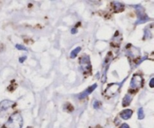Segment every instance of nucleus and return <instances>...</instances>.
I'll return each mask as SVG.
<instances>
[{"label": "nucleus", "mask_w": 154, "mask_h": 128, "mask_svg": "<svg viewBox=\"0 0 154 128\" xmlns=\"http://www.w3.org/2000/svg\"><path fill=\"white\" fill-rule=\"evenodd\" d=\"M134 7L136 9V13L138 14V20H137L136 23H135L136 25L144 23L147 22V21H148L150 20L148 16L144 12V8H142V6L140 5H135Z\"/></svg>", "instance_id": "2"}, {"label": "nucleus", "mask_w": 154, "mask_h": 128, "mask_svg": "<svg viewBox=\"0 0 154 128\" xmlns=\"http://www.w3.org/2000/svg\"><path fill=\"white\" fill-rule=\"evenodd\" d=\"M81 47H77L75 49H74L73 51L71 52V54H70L71 57H72V58H75V57H77V55L79 54V52H81Z\"/></svg>", "instance_id": "10"}, {"label": "nucleus", "mask_w": 154, "mask_h": 128, "mask_svg": "<svg viewBox=\"0 0 154 128\" xmlns=\"http://www.w3.org/2000/svg\"><path fill=\"white\" fill-rule=\"evenodd\" d=\"M100 106H101V102L98 100H95L94 102H93V108L97 109V108H99Z\"/></svg>", "instance_id": "13"}, {"label": "nucleus", "mask_w": 154, "mask_h": 128, "mask_svg": "<svg viewBox=\"0 0 154 128\" xmlns=\"http://www.w3.org/2000/svg\"><path fill=\"white\" fill-rule=\"evenodd\" d=\"M26 56H24V57H20L19 62H20V63H23V62L26 60Z\"/></svg>", "instance_id": "15"}, {"label": "nucleus", "mask_w": 154, "mask_h": 128, "mask_svg": "<svg viewBox=\"0 0 154 128\" xmlns=\"http://www.w3.org/2000/svg\"><path fill=\"white\" fill-rule=\"evenodd\" d=\"M80 61H81V66L83 71L88 72L91 69V65H90V60L89 56L84 55V57H81Z\"/></svg>", "instance_id": "4"}, {"label": "nucleus", "mask_w": 154, "mask_h": 128, "mask_svg": "<svg viewBox=\"0 0 154 128\" xmlns=\"http://www.w3.org/2000/svg\"><path fill=\"white\" fill-rule=\"evenodd\" d=\"M143 85V78L140 75H134L130 82V87L132 89L141 88Z\"/></svg>", "instance_id": "3"}, {"label": "nucleus", "mask_w": 154, "mask_h": 128, "mask_svg": "<svg viewBox=\"0 0 154 128\" xmlns=\"http://www.w3.org/2000/svg\"><path fill=\"white\" fill-rule=\"evenodd\" d=\"M96 87H97V84H93V85H91L90 87H89L88 88L86 89L84 92H82V93L78 96V98H79L80 99H84V98H86L87 96H88L90 93H93V91H94V90H96Z\"/></svg>", "instance_id": "6"}, {"label": "nucleus", "mask_w": 154, "mask_h": 128, "mask_svg": "<svg viewBox=\"0 0 154 128\" xmlns=\"http://www.w3.org/2000/svg\"><path fill=\"white\" fill-rule=\"evenodd\" d=\"M138 117L139 120H142L144 117V109L143 108H139L138 110Z\"/></svg>", "instance_id": "11"}, {"label": "nucleus", "mask_w": 154, "mask_h": 128, "mask_svg": "<svg viewBox=\"0 0 154 128\" xmlns=\"http://www.w3.org/2000/svg\"><path fill=\"white\" fill-rule=\"evenodd\" d=\"M15 102L14 101L8 100V99H5V100H2L0 102V112L2 111H5L6 110L8 109L9 108L14 105Z\"/></svg>", "instance_id": "5"}, {"label": "nucleus", "mask_w": 154, "mask_h": 128, "mask_svg": "<svg viewBox=\"0 0 154 128\" xmlns=\"http://www.w3.org/2000/svg\"><path fill=\"white\" fill-rule=\"evenodd\" d=\"M132 115V111L131 109H125L124 111H121L120 113V117L124 120H128L130 118Z\"/></svg>", "instance_id": "7"}, {"label": "nucleus", "mask_w": 154, "mask_h": 128, "mask_svg": "<svg viewBox=\"0 0 154 128\" xmlns=\"http://www.w3.org/2000/svg\"><path fill=\"white\" fill-rule=\"evenodd\" d=\"M77 32H78V30H77L76 28H72V30H71V33H72V34H75Z\"/></svg>", "instance_id": "17"}, {"label": "nucleus", "mask_w": 154, "mask_h": 128, "mask_svg": "<svg viewBox=\"0 0 154 128\" xmlns=\"http://www.w3.org/2000/svg\"><path fill=\"white\" fill-rule=\"evenodd\" d=\"M15 47H16L17 49H18V50H22V51H28V50H27V48L22 45L17 44V45H15Z\"/></svg>", "instance_id": "12"}, {"label": "nucleus", "mask_w": 154, "mask_h": 128, "mask_svg": "<svg viewBox=\"0 0 154 128\" xmlns=\"http://www.w3.org/2000/svg\"><path fill=\"white\" fill-rule=\"evenodd\" d=\"M112 4L114 8V10L116 11H122L123 8H124V5L120 2H113Z\"/></svg>", "instance_id": "8"}, {"label": "nucleus", "mask_w": 154, "mask_h": 128, "mask_svg": "<svg viewBox=\"0 0 154 128\" xmlns=\"http://www.w3.org/2000/svg\"><path fill=\"white\" fill-rule=\"evenodd\" d=\"M120 128H129V126L127 123H123V124L120 126Z\"/></svg>", "instance_id": "16"}, {"label": "nucleus", "mask_w": 154, "mask_h": 128, "mask_svg": "<svg viewBox=\"0 0 154 128\" xmlns=\"http://www.w3.org/2000/svg\"><path fill=\"white\" fill-rule=\"evenodd\" d=\"M8 128H22L23 117L19 112H15L10 116L6 123Z\"/></svg>", "instance_id": "1"}, {"label": "nucleus", "mask_w": 154, "mask_h": 128, "mask_svg": "<svg viewBox=\"0 0 154 128\" xmlns=\"http://www.w3.org/2000/svg\"><path fill=\"white\" fill-rule=\"evenodd\" d=\"M149 85H150V87H154V78H152L151 79H150V83H149Z\"/></svg>", "instance_id": "14"}, {"label": "nucleus", "mask_w": 154, "mask_h": 128, "mask_svg": "<svg viewBox=\"0 0 154 128\" xmlns=\"http://www.w3.org/2000/svg\"><path fill=\"white\" fill-rule=\"evenodd\" d=\"M132 97L130 96V95L126 94V96L123 97V102H122L123 106H128V105L131 103V102H132Z\"/></svg>", "instance_id": "9"}]
</instances>
